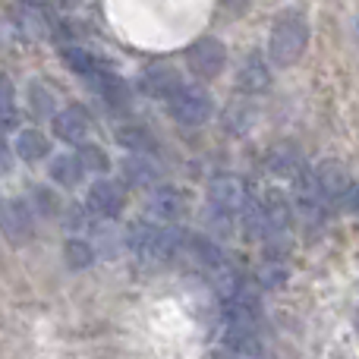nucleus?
I'll list each match as a JSON object with an SVG mask.
<instances>
[{"label": "nucleus", "instance_id": "nucleus-1", "mask_svg": "<svg viewBox=\"0 0 359 359\" xmlns=\"http://www.w3.org/2000/svg\"><path fill=\"white\" fill-rule=\"evenodd\" d=\"M306 44H309V22L299 10H287L274 19L271 38H268V54H271L274 67H293L303 57Z\"/></svg>", "mask_w": 359, "mask_h": 359}, {"label": "nucleus", "instance_id": "nucleus-2", "mask_svg": "<svg viewBox=\"0 0 359 359\" xmlns=\"http://www.w3.org/2000/svg\"><path fill=\"white\" fill-rule=\"evenodd\" d=\"M126 240H130V249L142 262H149V265H168V262L177 259L183 236L174 233V230H168V227H161V224L139 221L130 227Z\"/></svg>", "mask_w": 359, "mask_h": 359}, {"label": "nucleus", "instance_id": "nucleus-3", "mask_svg": "<svg viewBox=\"0 0 359 359\" xmlns=\"http://www.w3.org/2000/svg\"><path fill=\"white\" fill-rule=\"evenodd\" d=\"M168 111L177 123L202 126L205 120L215 114V101H211V95L198 86H180L177 92L168 98Z\"/></svg>", "mask_w": 359, "mask_h": 359}, {"label": "nucleus", "instance_id": "nucleus-4", "mask_svg": "<svg viewBox=\"0 0 359 359\" xmlns=\"http://www.w3.org/2000/svg\"><path fill=\"white\" fill-rule=\"evenodd\" d=\"M224 318H227L230 331H249V334H259L262 325V303L252 290H243V287H233V290L224 293Z\"/></svg>", "mask_w": 359, "mask_h": 359}, {"label": "nucleus", "instance_id": "nucleus-5", "mask_svg": "<svg viewBox=\"0 0 359 359\" xmlns=\"http://www.w3.org/2000/svg\"><path fill=\"white\" fill-rule=\"evenodd\" d=\"M186 67L198 79H217L227 67V50L217 38H198L189 50H186Z\"/></svg>", "mask_w": 359, "mask_h": 359}, {"label": "nucleus", "instance_id": "nucleus-6", "mask_svg": "<svg viewBox=\"0 0 359 359\" xmlns=\"http://www.w3.org/2000/svg\"><path fill=\"white\" fill-rule=\"evenodd\" d=\"M249 192H246V183H243L240 177L233 174H221L215 177L208 183V202L211 208L217 211V215H236V211H243V205H246Z\"/></svg>", "mask_w": 359, "mask_h": 359}, {"label": "nucleus", "instance_id": "nucleus-7", "mask_svg": "<svg viewBox=\"0 0 359 359\" xmlns=\"http://www.w3.org/2000/svg\"><path fill=\"white\" fill-rule=\"evenodd\" d=\"M312 186H316V192L325 202H344L353 192V177L341 161H322L316 168Z\"/></svg>", "mask_w": 359, "mask_h": 359}, {"label": "nucleus", "instance_id": "nucleus-8", "mask_svg": "<svg viewBox=\"0 0 359 359\" xmlns=\"http://www.w3.org/2000/svg\"><path fill=\"white\" fill-rule=\"evenodd\" d=\"M186 215V196L177 186H151L145 198V217L151 224H170Z\"/></svg>", "mask_w": 359, "mask_h": 359}, {"label": "nucleus", "instance_id": "nucleus-9", "mask_svg": "<svg viewBox=\"0 0 359 359\" xmlns=\"http://www.w3.org/2000/svg\"><path fill=\"white\" fill-rule=\"evenodd\" d=\"M0 233L10 243L22 246V243L32 240L35 233V221H32V208L22 202V198H10L6 205H0Z\"/></svg>", "mask_w": 359, "mask_h": 359}, {"label": "nucleus", "instance_id": "nucleus-10", "mask_svg": "<svg viewBox=\"0 0 359 359\" xmlns=\"http://www.w3.org/2000/svg\"><path fill=\"white\" fill-rule=\"evenodd\" d=\"M88 211L98 217H104V221H114V217H120V211H123L126 205V192L120 183H114V180H98V183H92V189H88Z\"/></svg>", "mask_w": 359, "mask_h": 359}, {"label": "nucleus", "instance_id": "nucleus-11", "mask_svg": "<svg viewBox=\"0 0 359 359\" xmlns=\"http://www.w3.org/2000/svg\"><path fill=\"white\" fill-rule=\"evenodd\" d=\"M54 133L60 142H69V145H82L92 133V120H88V111L79 104H69L63 111L54 114Z\"/></svg>", "mask_w": 359, "mask_h": 359}, {"label": "nucleus", "instance_id": "nucleus-12", "mask_svg": "<svg viewBox=\"0 0 359 359\" xmlns=\"http://www.w3.org/2000/svg\"><path fill=\"white\" fill-rule=\"evenodd\" d=\"M259 202H262V221H265V236H271V240L284 236L293 224L290 202H287L278 189H271L265 198H259Z\"/></svg>", "mask_w": 359, "mask_h": 359}, {"label": "nucleus", "instance_id": "nucleus-13", "mask_svg": "<svg viewBox=\"0 0 359 359\" xmlns=\"http://www.w3.org/2000/svg\"><path fill=\"white\" fill-rule=\"evenodd\" d=\"M183 86L177 76V69L170 67H149L142 76H139V92H145L149 98H170L177 88Z\"/></svg>", "mask_w": 359, "mask_h": 359}, {"label": "nucleus", "instance_id": "nucleus-14", "mask_svg": "<svg viewBox=\"0 0 359 359\" xmlns=\"http://www.w3.org/2000/svg\"><path fill=\"white\" fill-rule=\"evenodd\" d=\"M236 86H240V92H246V95L265 92V88L271 86V69H268V63L262 60L259 54L246 57L243 67H240V73H236Z\"/></svg>", "mask_w": 359, "mask_h": 359}, {"label": "nucleus", "instance_id": "nucleus-15", "mask_svg": "<svg viewBox=\"0 0 359 359\" xmlns=\"http://www.w3.org/2000/svg\"><path fill=\"white\" fill-rule=\"evenodd\" d=\"M86 82H88V88H92L98 98L107 101V104H123V101L130 98V86H126V82L120 79L114 69H107V67L98 69L95 76H88Z\"/></svg>", "mask_w": 359, "mask_h": 359}, {"label": "nucleus", "instance_id": "nucleus-16", "mask_svg": "<svg viewBox=\"0 0 359 359\" xmlns=\"http://www.w3.org/2000/svg\"><path fill=\"white\" fill-rule=\"evenodd\" d=\"M63 63H67L69 69H73L76 76H82V79H88V76H95L98 69H104V63H101L98 54H92L88 48H82V44H69V48L60 50Z\"/></svg>", "mask_w": 359, "mask_h": 359}, {"label": "nucleus", "instance_id": "nucleus-17", "mask_svg": "<svg viewBox=\"0 0 359 359\" xmlns=\"http://www.w3.org/2000/svg\"><path fill=\"white\" fill-rule=\"evenodd\" d=\"M48 151H50V142H48V136H44V133L22 130L16 136V155L22 158V161L35 164V161H41V158H48Z\"/></svg>", "mask_w": 359, "mask_h": 359}, {"label": "nucleus", "instance_id": "nucleus-18", "mask_svg": "<svg viewBox=\"0 0 359 359\" xmlns=\"http://www.w3.org/2000/svg\"><path fill=\"white\" fill-rule=\"evenodd\" d=\"M224 353L236 356V359H252L262 353L259 334H249V331H224Z\"/></svg>", "mask_w": 359, "mask_h": 359}, {"label": "nucleus", "instance_id": "nucleus-19", "mask_svg": "<svg viewBox=\"0 0 359 359\" xmlns=\"http://www.w3.org/2000/svg\"><path fill=\"white\" fill-rule=\"evenodd\" d=\"M120 174H123V180L130 186H155V180H158V168L149 161V158H139V155H133V158H126L123 164H120Z\"/></svg>", "mask_w": 359, "mask_h": 359}, {"label": "nucleus", "instance_id": "nucleus-20", "mask_svg": "<svg viewBox=\"0 0 359 359\" xmlns=\"http://www.w3.org/2000/svg\"><path fill=\"white\" fill-rule=\"evenodd\" d=\"M180 249H186V252L196 259V265L198 268H211V271H217V268H224V255H221V249L215 246L211 240H186V243H180Z\"/></svg>", "mask_w": 359, "mask_h": 359}, {"label": "nucleus", "instance_id": "nucleus-21", "mask_svg": "<svg viewBox=\"0 0 359 359\" xmlns=\"http://www.w3.org/2000/svg\"><path fill=\"white\" fill-rule=\"evenodd\" d=\"M63 259H67L69 268L82 271V268H88L95 262V249H92V243H88V240L73 236V240H67V246H63Z\"/></svg>", "mask_w": 359, "mask_h": 359}, {"label": "nucleus", "instance_id": "nucleus-22", "mask_svg": "<svg viewBox=\"0 0 359 359\" xmlns=\"http://www.w3.org/2000/svg\"><path fill=\"white\" fill-rule=\"evenodd\" d=\"M82 174H86V170L79 168V161H76L73 155H60V158H54V164H50V177H54L60 186H76L82 180Z\"/></svg>", "mask_w": 359, "mask_h": 359}, {"label": "nucleus", "instance_id": "nucleus-23", "mask_svg": "<svg viewBox=\"0 0 359 359\" xmlns=\"http://www.w3.org/2000/svg\"><path fill=\"white\" fill-rule=\"evenodd\" d=\"M117 139H120V145H126L133 151H149L151 142H155L151 133L142 130V126H123V130H117Z\"/></svg>", "mask_w": 359, "mask_h": 359}, {"label": "nucleus", "instance_id": "nucleus-24", "mask_svg": "<svg viewBox=\"0 0 359 359\" xmlns=\"http://www.w3.org/2000/svg\"><path fill=\"white\" fill-rule=\"evenodd\" d=\"M76 161H79L82 170H107V155L88 142H82V151L76 155Z\"/></svg>", "mask_w": 359, "mask_h": 359}, {"label": "nucleus", "instance_id": "nucleus-25", "mask_svg": "<svg viewBox=\"0 0 359 359\" xmlns=\"http://www.w3.org/2000/svg\"><path fill=\"white\" fill-rule=\"evenodd\" d=\"M16 120V101H13V86L0 79V126H13Z\"/></svg>", "mask_w": 359, "mask_h": 359}, {"label": "nucleus", "instance_id": "nucleus-26", "mask_svg": "<svg viewBox=\"0 0 359 359\" xmlns=\"http://www.w3.org/2000/svg\"><path fill=\"white\" fill-rule=\"evenodd\" d=\"M271 170L274 174H293V170H297V151L293 149H278L271 155Z\"/></svg>", "mask_w": 359, "mask_h": 359}, {"label": "nucleus", "instance_id": "nucleus-27", "mask_svg": "<svg viewBox=\"0 0 359 359\" xmlns=\"http://www.w3.org/2000/svg\"><path fill=\"white\" fill-rule=\"evenodd\" d=\"M29 104L35 107V114H41V117H48V114H50V98H48V92H44L41 86H32L29 88Z\"/></svg>", "mask_w": 359, "mask_h": 359}, {"label": "nucleus", "instance_id": "nucleus-28", "mask_svg": "<svg viewBox=\"0 0 359 359\" xmlns=\"http://www.w3.org/2000/svg\"><path fill=\"white\" fill-rule=\"evenodd\" d=\"M29 6H41V10H67L76 0H25Z\"/></svg>", "mask_w": 359, "mask_h": 359}, {"label": "nucleus", "instance_id": "nucleus-29", "mask_svg": "<svg viewBox=\"0 0 359 359\" xmlns=\"http://www.w3.org/2000/svg\"><path fill=\"white\" fill-rule=\"evenodd\" d=\"M4 151H6V142H4V139H0V155H4Z\"/></svg>", "mask_w": 359, "mask_h": 359}]
</instances>
